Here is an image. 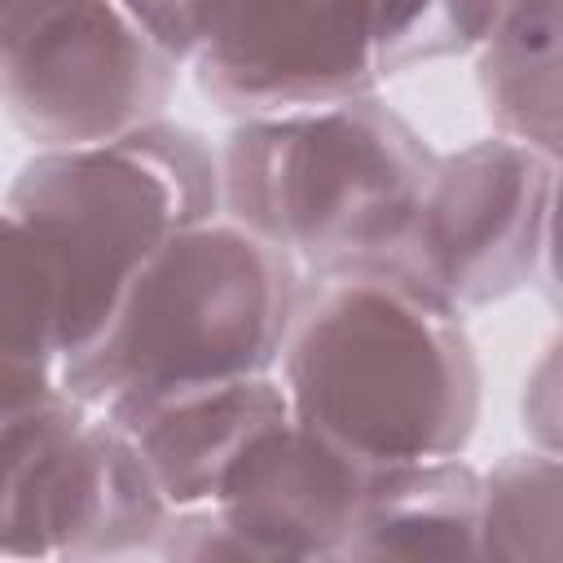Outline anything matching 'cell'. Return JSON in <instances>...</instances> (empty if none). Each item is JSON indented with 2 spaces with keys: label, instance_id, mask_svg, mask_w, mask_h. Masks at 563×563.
Returning <instances> with one entry per match:
<instances>
[{
  "label": "cell",
  "instance_id": "obj_9",
  "mask_svg": "<svg viewBox=\"0 0 563 563\" xmlns=\"http://www.w3.org/2000/svg\"><path fill=\"white\" fill-rule=\"evenodd\" d=\"M365 471L369 466L286 413L233 457L216 506L260 559H339Z\"/></svg>",
  "mask_w": 563,
  "mask_h": 563
},
{
  "label": "cell",
  "instance_id": "obj_11",
  "mask_svg": "<svg viewBox=\"0 0 563 563\" xmlns=\"http://www.w3.org/2000/svg\"><path fill=\"white\" fill-rule=\"evenodd\" d=\"M339 559H479V471L462 462V453L369 466Z\"/></svg>",
  "mask_w": 563,
  "mask_h": 563
},
{
  "label": "cell",
  "instance_id": "obj_1",
  "mask_svg": "<svg viewBox=\"0 0 563 563\" xmlns=\"http://www.w3.org/2000/svg\"><path fill=\"white\" fill-rule=\"evenodd\" d=\"M277 365L290 413L361 466L457 457L479 427L462 317L383 273L303 277Z\"/></svg>",
  "mask_w": 563,
  "mask_h": 563
},
{
  "label": "cell",
  "instance_id": "obj_19",
  "mask_svg": "<svg viewBox=\"0 0 563 563\" xmlns=\"http://www.w3.org/2000/svg\"><path fill=\"white\" fill-rule=\"evenodd\" d=\"M26 4H31V0H0V26H4V22L13 18V13H22Z\"/></svg>",
  "mask_w": 563,
  "mask_h": 563
},
{
  "label": "cell",
  "instance_id": "obj_6",
  "mask_svg": "<svg viewBox=\"0 0 563 563\" xmlns=\"http://www.w3.org/2000/svg\"><path fill=\"white\" fill-rule=\"evenodd\" d=\"M554 176V154L497 132L435 158L405 238L374 273L453 317L510 299L550 260Z\"/></svg>",
  "mask_w": 563,
  "mask_h": 563
},
{
  "label": "cell",
  "instance_id": "obj_2",
  "mask_svg": "<svg viewBox=\"0 0 563 563\" xmlns=\"http://www.w3.org/2000/svg\"><path fill=\"white\" fill-rule=\"evenodd\" d=\"M435 158L374 92L233 119L216 150L220 216L290 255L303 277L374 273L405 238Z\"/></svg>",
  "mask_w": 563,
  "mask_h": 563
},
{
  "label": "cell",
  "instance_id": "obj_5",
  "mask_svg": "<svg viewBox=\"0 0 563 563\" xmlns=\"http://www.w3.org/2000/svg\"><path fill=\"white\" fill-rule=\"evenodd\" d=\"M167 510L132 440L66 387L0 422V559L150 554Z\"/></svg>",
  "mask_w": 563,
  "mask_h": 563
},
{
  "label": "cell",
  "instance_id": "obj_3",
  "mask_svg": "<svg viewBox=\"0 0 563 563\" xmlns=\"http://www.w3.org/2000/svg\"><path fill=\"white\" fill-rule=\"evenodd\" d=\"M299 286V264L229 216L185 224L128 277L101 334L62 365V387L88 409H110L273 374Z\"/></svg>",
  "mask_w": 563,
  "mask_h": 563
},
{
  "label": "cell",
  "instance_id": "obj_8",
  "mask_svg": "<svg viewBox=\"0 0 563 563\" xmlns=\"http://www.w3.org/2000/svg\"><path fill=\"white\" fill-rule=\"evenodd\" d=\"M378 0H229L216 40L189 62L229 119L330 106L374 92Z\"/></svg>",
  "mask_w": 563,
  "mask_h": 563
},
{
  "label": "cell",
  "instance_id": "obj_15",
  "mask_svg": "<svg viewBox=\"0 0 563 563\" xmlns=\"http://www.w3.org/2000/svg\"><path fill=\"white\" fill-rule=\"evenodd\" d=\"M501 0H378L374 66L378 79L479 48Z\"/></svg>",
  "mask_w": 563,
  "mask_h": 563
},
{
  "label": "cell",
  "instance_id": "obj_7",
  "mask_svg": "<svg viewBox=\"0 0 563 563\" xmlns=\"http://www.w3.org/2000/svg\"><path fill=\"white\" fill-rule=\"evenodd\" d=\"M176 62L119 0H31L0 26V106L35 150L123 136L163 119Z\"/></svg>",
  "mask_w": 563,
  "mask_h": 563
},
{
  "label": "cell",
  "instance_id": "obj_17",
  "mask_svg": "<svg viewBox=\"0 0 563 563\" xmlns=\"http://www.w3.org/2000/svg\"><path fill=\"white\" fill-rule=\"evenodd\" d=\"M158 559H176V563H224V559H260L255 545L224 519V510L216 501L202 506H176L167 510L154 550Z\"/></svg>",
  "mask_w": 563,
  "mask_h": 563
},
{
  "label": "cell",
  "instance_id": "obj_4",
  "mask_svg": "<svg viewBox=\"0 0 563 563\" xmlns=\"http://www.w3.org/2000/svg\"><path fill=\"white\" fill-rule=\"evenodd\" d=\"M4 207L53 260L66 365L101 334L128 277L176 229L220 216V163L202 132L150 119L110 141L35 150Z\"/></svg>",
  "mask_w": 563,
  "mask_h": 563
},
{
  "label": "cell",
  "instance_id": "obj_10",
  "mask_svg": "<svg viewBox=\"0 0 563 563\" xmlns=\"http://www.w3.org/2000/svg\"><path fill=\"white\" fill-rule=\"evenodd\" d=\"M97 413H106L132 440L163 501L176 510V506L216 501L233 457L264 427L282 422L290 405L273 374H251V378L119 400Z\"/></svg>",
  "mask_w": 563,
  "mask_h": 563
},
{
  "label": "cell",
  "instance_id": "obj_14",
  "mask_svg": "<svg viewBox=\"0 0 563 563\" xmlns=\"http://www.w3.org/2000/svg\"><path fill=\"white\" fill-rule=\"evenodd\" d=\"M563 554V471L559 453H506L479 475V559L554 563Z\"/></svg>",
  "mask_w": 563,
  "mask_h": 563
},
{
  "label": "cell",
  "instance_id": "obj_16",
  "mask_svg": "<svg viewBox=\"0 0 563 563\" xmlns=\"http://www.w3.org/2000/svg\"><path fill=\"white\" fill-rule=\"evenodd\" d=\"M119 9L141 26V35L163 57L180 66L194 62L216 40L229 0H119Z\"/></svg>",
  "mask_w": 563,
  "mask_h": 563
},
{
  "label": "cell",
  "instance_id": "obj_12",
  "mask_svg": "<svg viewBox=\"0 0 563 563\" xmlns=\"http://www.w3.org/2000/svg\"><path fill=\"white\" fill-rule=\"evenodd\" d=\"M563 0H501L475 48V84L497 136L559 158Z\"/></svg>",
  "mask_w": 563,
  "mask_h": 563
},
{
  "label": "cell",
  "instance_id": "obj_18",
  "mask_svg": "<svg viewBox=\"0 0 563 563\" xmlns=\"http://www.w3.org/2000/svg\"><path fill=\"white\" fill-rule=\"evenodd\" d=\"M554 378L559 374H554V343H550L523 378V427L537 435V449H545V453H559V435H554L559 391H554Z\"/></svg>",
  "mask_w": 563,
  "mask_h": 563
},
{
  "label": "cell",
  "instance_id": "obj_13",
  "mask_svg": "<svg viewBox=\"0 0 563 563\" xmlns=\"http://www.w3.org/2000/svg\"><path fill=\"white\" fill-rule=\"evenodd\" d=\"M62 391V290L40 238L0 202V422Z\"/></svg>",
  "mask_w": 563,
  "mask_h": 563
}]
</instances>
